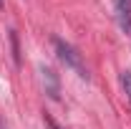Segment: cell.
Here are the masks:
<instances>
[{
  "label": "cell",
  "mask_w": 131,
  "mask_h": 129,
  "mask_svg": "<svg viewBox=\"0 0 131 129\" xmlns=\"http://www.w3.org/2000/svg\"><path fill=\"white\" fill-rule=\"evenodd\" d=\"M53 46H56V53H58V58L66 63V68H71L78 79L88 81V68H86V63H83L81 53L73 48L71 43H66V41H61V38H56L53 41Z\"/></svg>",
  "instance_id": "6da1fadb"
},
{
  "label": "cell",
  "mask_w": 131,
  "mask_h": 129,
  "mask_svg": "<svg viewBox=\"0 0 131 129\" xmlns=\"http://www.w3.org/2000/svg\"><path fill=\"white\" fill-rule=\"evenodd\" d=\"M114 13L121 31H131V0H114Z\"/></svg>",
  "instance_id": "7a4b0ae2"
},
{
  "label": "cell",
  "mask_w": 131,
  "mask_h": 129,
  "mask_svg": "<svg viewBox=\"0 0 131 129\" xmlns=\"http://www.w3.org/2000/svg\"><path fill=\"white\" fill-rule=\"evenodd\" d=\"M40 73H43V84H46V94L53 99H58V91H61V86H58V76H56V71L53 68H40Z\"/></svg>",
  "instance_id": "3957f363"
},
{
  "label": "cell",
  "mask_w": 131,
  "mask_h": 129,
  "mask_svg": "<svg viewBox=\"0 0 131 129\" xmlns=\"http://www.w3.org/2000/svg\"><path fill=\"white\" fill-rule=\"evenodd\" d=\"M121 86H124V91H126V96L131 101V71H124L121 73Z\"/></svg>",
  "instance_id": "277c9868"
},
{
  "label": "cell",
  "mask_w": 131,
  "mask_h": 129,
  "mask_svg": "<svg viewBox=\"0 0 131 129\" xmlns=\"http://www.w3.org/2000/svg\"><path fill=\"white\" fill-rule=\"evenodd\" d=\"M46 122H48V124H50V129H58V124H56V122H53L50 116H46Z\"/></svg>",
  "instance_id": "5b68a950"
},
{
  "label": "cell",
  "mask_w": 131,
  "mask_h": 129,
  "mask_svg": "<svg viewBox=\"0 0 131 129\" xmlns=\"http://www.w3.org/2000/svg\"><path fill=\"white\" fill-rule=\"evenodd\" d=\"M0 129H8V127H5V124H3V122H0Z\"/></svg>",
  "instance_id": "8992f818"
},
{
  "label": "cell",
  "mask_w": 131,
  "mask_h": 129,
  "mask_svg": "<svg viewBox=\"0 0 131 129\" xmlns=\"http://www.w3.org/2000/svg\"><path fill=\"white\" fill-rule=\"evenodd\" d=\"M0 8H3V0H0Z\"/></svg>",
  "instance_id": "52a82bcc"
}]
</instances>
